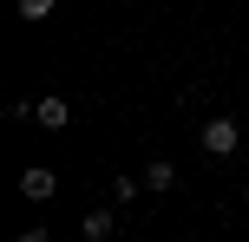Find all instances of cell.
I'll return each instance as SVG.
<instances>
[{
    "mask_svg": "<svg viewBox=\"0 0 249 242\" xmlns=\"http://www.w3.org/2000/svg\"><path fill=\"white\" fill-rule=\"evenodd\" d=\"M197 144H203L210 157H230V151L243 144V125H236V118H203V125H197Z\"/></svg>",
    "mask_w": 249,
    "mask_h": 242,
    "instance_id": "obj_1",
    "label": "cell"
},
{
    "mask_svg": "<svg viewBox=\"0 0 249 242\" xmlns=\"http://www.w3.org/2000/svg\"><path fill=\"white\" fill-rule=\"evenodd\" d=\"M33 118H39V131H66V125H72V105H66L59 92H46V98L33 105Z\"/></svg>",
    "mask_w": 249,
    "mask_h": 242,
    "instance_id": "obj_2",
    "label": "cell"
},
{
    "mask_svg": "<svg viewBox=\"0 0 249 242\" xmlns=\"http://www.w3.org/2000/svg\"><path fill=\"white\" fill-rule=\"evenodd\" d=\"M53 190H59V170H46V164H33V170L20 177V196H33V203H46Z\"/></svg>",
    "mask_w": 249,
    "mask_h": 242,
    "instance_id": "obj_3",
    "label": "cell"
},
{
    "mask_svg": "<svg viewBox=\"0 0 249 242\" xmlns=\"http://www.w3.org/2000/svg\"><path fill=\"white\" fill-rule=\"evenodd\" d=\"M144 190H177V164H164V157H158V164H144Z\"/></svg>",
    "mask_w": 249,
    "mask_h": 242,
    "instance_id": "obj_4",
    "label": "cell"
},
{
    "mask_svg": "<svg viewBox=\"0 0 249 242\" xmlns=\"http://www.w3.org/2000/svg\"><path fill=\"white\" fill-rule=\"evenodd\" d=\"M138 190H144V183H138V177H112V203H131Z\"/></svg>",
    "mask_w": 249,
    "mask_h": 242,
    "instance_id": "obj_5",
    "label": "cell"
},
{
    "mask_svg": "<svg viewBox=\"0 0 249 242\" xmlns=\"http://www.w3.org/2000/svg\"><path fill=\"white\" fill-rule=\"evenodd\" d=\"M53 7H59V0H20V20H46Z\"/></svg>",
    "mask_w": 249,
    "mask_h": 242,
    "instance_id": "obj_6",
    "label": "cell"
}]
</instances>
